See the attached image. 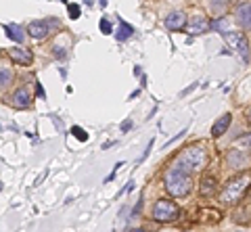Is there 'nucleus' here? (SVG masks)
I'll use <instances>...</instances> for the list:
<instances>
[{"label":"nucleus","mask_w":251,"mask_h":232,"mask_svg":"<svg viewBox=\"0 0 251 232\" xmlns=\"http://www.w3.org/2000/svg\"><path fill=\"white\" fill-rule=\"evenodd\" d=\"M205 161H207V151L203 149L201 144H193V146L182 149V153H180L174 161V167H178L180 172L191 176L195 172H199V169H203Z\"/></svg>","instance_id":"obj_1"},{"label":"nucleus","mask_w":251,"mask_h":232,"mask_svg":"<svg viewBox=\"0 0 251 232\" xmlns=\"http://www.w3.org/2000/svg\"><path fill=\"white\" fill-rule=\"evenodd\" d=\"M163 186H166V190L172 197H186L193 188V180L188 174L180 172L178 167L172 165L166 169V174H163Z\"/></svg>","instance_id":"obj_2"},{"label":"nucleus","mask_w":251,"mask_h":232,"mask_svg":"<svg viewBox=\"0 0 251 232\" xmlns=\"http://www.w3.org/2000/svg\"><path fill=\"white\" fill-rule=\"evenodd\" d=\"M251 186V176H237L232 178L230 182H226L224 190L220 192V201H222L224 205H234L237 201H241L243 197H245V192L249 190Z\"/></svg>","instance_id":"obj_3"},{"label":"nucleus","mask_w":251,"mask_h":232,"mask_svg":"<svg viewBox=\"0 0 251 232\" xmlns=\"http://www.w3.org/2000/svg\"><path fill=\"white\" fill-rule=\"evenodd\" d=\"M178 213H180V209H178V205L174 203V201L161 199L153 205V218L157 222H174L178 218Z\"/></svg>","instance_id":"obj_4"},{"label":"nucleus","mask_w":251,"mask_h":232,"mask_svg":"<svg viewBox=\"0 0 251 232\" xmlns=\"http://www.w3.org/2000/svg\"><path fill=\"white\" fill-rule=\"evenodd\" d=\"M222 38L226 40V44H228L230 48H234L239 52L245 63H249V42H247L245 34L243 32H222Z\"/></svg>","instance_id":"obj_5"},{"label":"nucleus","mask_w":251,"mask_h":232,"mask_svg":"<svg viewBox=\"0 0 251 232\" xmlns=\"http://www.w3.org/2000/svg\"><path fill=\"white\" fill-rule=\"evenodd\" d=\"M9 103L15 107V109H27V107L31 105V94L29 90L23 86V88H17L13 92V94L9 96Z\"/></svg>","instance_id":"obj_6"},{"label":"nucleus","mask_w":251,"mask_h":232,"mask_svg":"<svg viewBox=\"0 0 251 232\" xmlns=\"http://www.w3.org/2000/svg\"><path fill=\"white\" fill-rule=\"evenodd\" d=\"M234 17H237L243 29L251 32V2H239L237 11H234Z\"/></svg>","instance_id":"obj_7"},{"label":"nucleus","mask_w":251,"mask_h":232,"mask_svg":"<svg viewBox=\"0 0 251 232\" xmlns=\"http://www.w3.org/2000/svg\"><path fill=\"white\" fill-rule=\"evenodd\" d=\"M184 25H186V13H182V11H172L166 17V27L170 32H178V29H182Z\"/></svg>","instance_id":"obj_8"},{"label":"nucleus","mask_w":251,"mask_h":232,"mask_svg":"<svg viewBox=\"0 0 251 232\" xmlns=\"http://www.w3.org/2000/svg\"><path fill=\"white\" fill-rule=\"evenodd\" d=\"M9 59L17 65H29L34 61V55L29 48H9Z\"/></svg>","instance_id":"obj_9"},{"label":"nucleus","mask_w":251,"mask_h":232,"mask_svg":"<svg viewBox=\"0 0 251 232\" xmlns=\"http://www.w3.org/2000/svg\"><path fill=\"white\" fill-rule=\"evenodd\" d=\"M50 32V27H49V23L46 21H29V25H27V34L31 38H36V40H42V38H46Z\"/></svg>","instance_id":"obj_10"},{"label":"nucleus","mask_w":251,"mask_h":232,"mask_svg":"<svg viewBox=\"0 0 251 232\" xmlns=\"http://www.w3.org/2000/svg\"><path fill=\"white\" fill-rule=\"evenodd\" d=\"M230 121H232V115H230V113H224L220 119H216V123L211 126V136H214V138H220V136L226 132V130H228Z\"/></svg>","instance_id":"obj_11"},{"label":"nucleus","mask_w":251,"mask_h":232,"mask_svg":"<svg viewBox=\"0 0 251 232\" xmlns=\"http://www.w3.org/2000/svg\"><path fill=\"white\" fill-rule=\"evenodd\" d=\"M199 192H201V197H211V195H214V192H216V178L209 176V174L203 176Z\"/></svg>","instance_id":"obj_12"},{"label":"nucleus","mask_w":251,"mask_h":232,"mask_svg":"<svg viewBox=\"0 0 251 232\" xmlns=\"http://www.w3.org/2000/svg\"><path fill=\"white\" fill-rule=\"evenodd\" d=\"M4 32L15 42H23V40H25V32H23V27L17 25V23H9V25H4Z\"/></svg>","instance_id":"obj_13"},{"label":"nucleus","mask_w":251,"mask_h":232,"mask_svg":"<svg viewBox=\"0 0 251 232\" xmlns=\"http://www.w3.org/2000/svg\"><path fill=\"white\" fill-rule=\"evenodd\" d=\"M209 29H211L209 21H207V19H203V17L193 19V23L188 25V32H191L193 36H195V34H205V32H209Z\"/></svg>","instance_id":"obj_14"},{"label":"nucleus","mask_w":251,"mask_h":232,"mask_svg":"<svg viewBox=\"0 0 251 232\" xmlns=\"http://www.w3.org/2000/svg\"><path fill=\"white\" fill-rule=\"evenodd\" d=\"M132 34H134V27H132L130 23H126L124 19H120V29H117V34H115L117 40L124 42V40H128V38H132Z\"/></svg>","instance_id":"obj_15"},{"label":"nucleus","mask_w":251,"mask_h":232,"mask_svg":"<svg viewBox=\"0 0 251 232\" xmlns=\"http://www.w3.org/2000/svg\"><path fill=\"white\" fill-rule=\"evenodd\" d=\"M226 159H228V163H230L232 167H243V165L247 163V157H245V155H243L241 151H237V149L230 151V153H228V157H226Z\"/></svg>","instance_id":"obj_16"},{"label":"nucleus","mask_w":251,"mask_h":232,"mask_svg":"<svg viewBox=\"0 0 251 232\" xmlns=\"http://www.w3.org/2000/svg\"><path fill=\"white\" fill-rule=\"evenodd\" d=\"M234 146H237V151H247L251 153V134H245V136H241L237 138V142H234Z\"/></svg>","instance_id":"obj_17"},{"label":"nucleus","mask_w":251,"mask_h":232,"mask_svg":"<svg viewBox=\"0 0 251 232\" xmlns=\"http://www.w3.org/2000/svg\"><path fill=\"white\" fill-rule=\"evenodd\" d=\"M13 82V71L6 67H0V88L9 86V84Z\"/></svg>","instance_id":"obj_18"},{"label":"nucleus","mask_w":251,"mask_h":232,"mask_svg":"<svg viewBox=\"0 0 251 232\" xmlns=\"http://www.w3.org/2000/svg\"><path fill=\"white\" fill-rule=\"evenodd\" d=\"M100 32H103L105 36L113 34V25H111V21H109L107 17H103V19H100Z\"/></svg>","instance_id":"obj_19"},{"label":"nucleus","mask_w":251,"mask_h":232,"mask_svg":"<svg viewBox=\"0 0 251 232\" xmlns=\"http://www.w3.org/2000/svg\"><path fill=\"white\" fill-rule=\"evenodd\" d=\"M72 134L77 138V140H82V142H86V140H88V134H86L84 132V130L80 128V126H75V128H72Z\"/></svg>","instance_id":"obj_20"},{"label":"nucleus","mask_w":251,"mask_h":232,"mask_svg":"<svg viewBox=\"0 0 251 232\" xmlns=\"http://www.w3.org/2000/svg\"><path fill=\"white\" fill-rule=\"evenodd\" d=\"M67 11H69V17H72V19H77V17H80V4H72V2H69L67 4Z\"/></svg>","instance_id":"obj_21"},{"label":"nucleus","mask_w":251,"mask_h":232,"mask_svg":"<svg viewBox=\"0 0 251 232\" xmlns=\"http://www.w3.org/2000/svg\"><path fill=\"white\" fill-rule=\"evenodd\" d=\"M209 9H214L216 13L226 11V9H228V2H209Z\"/></svg>","instance_id":"obj_22"},{"label":"nucleus","mask_w":251,"mask_h":232,"mask_svg":"<svg viewBox=\"0 0 251 232\" xmlns=\"http://www.w3.org/2000/svg\"><path fill=\"white\" fill-rule=\"evenodd\" d=\"M186 132H188V130H182V132H180V134H176V136H174V138H170V140H168V142H166V144H163V149H168V146H170V144H174V142H176V140H180V138H182V136H184V134H186Z\"/></svg>","instance_id":"obj_23"},{"label":"nucleus","mask_w":251,"mask_h":232,"mask_svg":"<svg viewBox=\"0 0 251 232\" xmlns=\"http://www.w3.org/2000/svg\"><path fill=\"white\" fill-rule=\"evenodd\" d=\"M143 203H145V201H143V199H138V203L134 205V209H132V215H130V218H138L140 209H143Z\"/></svg>","instance_id":"obj_24"},{"label":"nucleus","mask_w":251,"mask_h":232,"mask_svg":"<svg viewBox=\"0 0 251 232\" xmlns=\"http://www.w3.org/2000/svg\"><path fill=\"white\" fill-rule=\"evenodd\" d=\"M120 130H122V132H128V130H132V119H126V121H122Z\"/></svg>","instance_id":"obj_25"},{"label":"nucleus","mask_w":251,"mask_h":232,"mask_svg":"<svg viewBox=\"0 0 251 232\" xmlns=\"http://www.w3.org/2000/svg\"><path fill=\"white\" fill-rule=\"evenodd\" d=\"M52 55H54V57H57V59H63V57H65V50H63V48H61V46H54Z\"/></svg>","instance_id":"obj_26"},{"label":"nucleus","mask_w":251,"mask_h":232,"mask_svg":"<svg viewBox=\"0 0 251 232\" xmlns=\"http://www.w3.org/2000/svg\"><path fill=\"white\" fill-rule=\"evenodd\" d=\"M36 92H38V96H40V98H46V92L42 88V84H36Z\"/></svg>","instance_id":"obj_27"},{"label":"nucleus","mask_w":251,"mask_h":232,"mask_svg":"<svg viewBox=\"0 0 251 232\" xmlns=\"http://www.w3.org/2000/svg\"><path fill=\"white\" fill-rule=\"evenodd\" d=\"M197 86H199V84H193V86H188V88H184V90H182V96H186V94H188V92H193V90H195V88H197Z\"/></svg>","instance_id":"obj_28"},{"label":"nucleus","mask_w":251,"mask_h":232,"mask_svg":"<svg viewBox=\"0 0 251 232\" xmlns=\"http://www.w3.org/2000/svg\"><path fill=\"white\" fill-rule=\"evenodd\" d=\"M113 144H115L113 140H109V142H105V144H103V149H109V146H113Z\"/></svg>","instance_id":"obj_29"},{"label":"nucleus","mask_w":251,"mask_h":232,"mask_svg":"<svg viewBox=\"0 0 251 232\" xmlns=\"http://www.w3.org/2000/svg\"><path fill=\"white\" fill-rule=\"evenodd\" d=\"M132 232H145L143 228H136V230H132Z\"/></svg>","instance_id":"obj_30"}]
</instances>
